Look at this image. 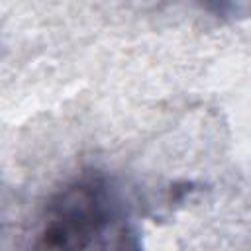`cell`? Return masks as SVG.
Masks as SVG:
<instances>
[{
  "label": "cell",
  "mask_w": 251,
  "mask_h": 251,
  "mask_svg": "<svg viewBox=\"0 0 251 251\" xmlns=\"http://www.w3.org/2000/svg\"><path fill=\"white\" fill-rule=\"evenodd\" d=\"M41 251H143L122 192L100 173H84L47 204Z\"/></svg>",
  "instance_id": "1"
}]
</instances>
